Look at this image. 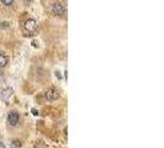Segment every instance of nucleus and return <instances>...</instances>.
<instances>
[{
	"label": "nucleus",
	"mask_w": 164,
	"mask_h": 148,
	"mask_svg": "<svg viewBox=\"0 0 164 148\" xmlns=\"http://www.w3.org/2000/svg\"><path fill=\"white\" fill-rule=\"evenodd\" d=\"M36 26H37V23L34 19H29L26 20L25 25H23V29H25L26 32H29V34H32L35 30H36Z\"/></svg>",
	"instance_id": "nucleus-4"
},
{
	"label": "nucleus",
	"mask_w": 164,
	"mask_h": 148,
	"mask_svg": "<svg viewBox=\"0 0 164 148\" xmlns=\"http://www.w3.org/2000/svg\"><path fill=\"white\" fill-rule=\"evenodd\" d=\"M0 148H5V144H4V143H1V142H0Z\"/></svg>",
	"instance_id": "nucleus-12"
},
{
	"label": "nucleus",
	"mask_w": 164,
	"mask_h": 148,
	"mask_svg": "<svg viewBox=\"0 0 164 148\" xmlns=\"http://www.w3.org/2000/svg\"><path fill=\"white\" fill-rule=\"evenodd\" d=\"M7 64V58L5 56H3V54H0V68H3V67H5V65Z\"/></svg>",
	"instance_id": "nucleus-6"
},
{
	"label": "nucleus",
	"mask_w": 164,
	"mask_h": 148,
	"mask_svg": "<svg viewBox=\"0 0 164 148\" xmlns=\"http://www.w3.org/2000/svg\"><path fill=\"white\" fill-rule=\"evenodd\" d=\"M20 121V115L18 111H11L9 112V115H7V122L10 123L11 126H16Z\"/></svg>",
	"instance_id": "nucleus-2"
},
{
	"label": "nucleus",
	"mask_w": 164,
	"mask_h": 148,
	"mask_svg": "<svg viewBox=\"0 0 164 148\" xmlns=\"http://www.w3.org/2000/svg\"><path fill=\"white\" fill-rule=\"evenodd\" d=\"M12 94H14V89L12 88L3 89L1 93H0V100H1V101H7L12 96Z\"/></svg>",
	"instance_id": "nucleus-3"
},
{
	"label": "nucleus",
	"mask_w": 164,
	"mask_h": 148,
	"mask_svg": "<svg viewBox=\"0 0 164 148\" xmlns=\"http://www.w3.org/2000/svg\"><path fill=\"white\" fill-rule=\"evenodd\" d=\"M52 12L57 16H62L65 12V7L61 4V3H54L52 5Z\"/></svg>",
	"instance_id": "nucleus-5"
},
{
	"label": "nucleus",
	"mask_w": 164,
	"mask_h": 148,
	"mask_svg": "<svg viewBox=\"0 0 164 148\" xmlns=\"http://www.w3.org/2000/svg\"><path fill=\"white\" fill-rule=\"evenodd\" d=\"M1 29H3V30H5V29H9V22H5V21H3V22H1Z\"/></svg>",
	"instance_id": "nucleus-9"
},
{
	"label": "nucleus",
	"mask_w": 164,
	"mask_h": 148,
	"mask_svg": "<svg viewBox=\"0 0 164 148\" xmlns=\"http://www.w3.org/2000/svg\"><path fill=\"white\" fill-rule=\"evenodd\" d=\"M59 96H61V94L57 89H48L45 93V97L48 101H54V100H57V99H59Z\"/></svg>",
	"instance_id": "nucleus-1"
},
{
	"label": "nucleus",
	"mask_w": 164,
	"mask_h": 148,
	"mask_svg": "<svg viewBox=\"0 0 164 148\" xmlns=\"http://www.w3.org/2000/svg\"><path fill=\"white\" fill-rule=\"evenodd\" d=\"M25 1H32V0H25Z\"/></svg>",
	"instance_id": "nucleus-13"
},
{
	"label": "nucleus",
	"mask_w": 164,
	"mask_h": 148,
	"mask_svg": "<svg viewBox=\"0 0 164 148\" xmlns=\"http://www.w3.org/2000/svg\"><path fill=\"white\" fill-rule=\"evenodd\" d=\"M67 74H68V72L65 70V72H64V78H65V80H67Z\"/></svg>",
	"instance_id": "nucleus-11"
},
{
	"label": "nucleus",
	"mask_w": 164,
	"mask_h": 148,
	"mask_svg": "<svg viewBox=\"0 0 164 148\" xmlns=\"http://www.w3.org/2000/svg\"><path fill=\"white\" fill-rule=\"evenodd\" d=\"M31 112H32V115H34V116H38V111L36 109H31Z\"/></svg>",
	"instance_id": "nucleus-10"
},
{
	"label": "nucleus",
	"mask_w": 164,
	"mask_h": 148,
	"mask_svg": "<svg viewBox=\"0 0 164 148\" xmlns=\"http://www.w3.org/2000/svg\"><path fill=\"white\" fill-rule=\"evenodd\" d=\"M21 147V142L19 141V139H18V141H12L11 142V148H20Z\"/></svg>",
	"instance_id": "nucleus-7"
},
{
	"label": "nucleus",
	"mask_w": 164,
	"mask_h": 148,
	"mask_svg": "<svg viewBox=\"0 0 164 148\" xmlns=\"http://www.w3.org/2000/svg\"><path fill=\"white\" fill-rule=\"evenodd\" d=\"M1 3H3V5H5V6H11L12 3H14V0H1Z\"/></svg>",
	"instance_id": "nucleus-8"
}]
</instances>
